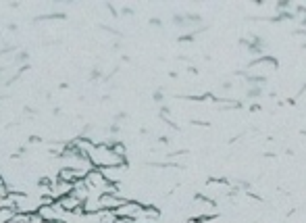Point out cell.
I'll list each match as a JSON object with an SVG mask.
<instances>
[{"label": "cell", "instance_id": "6da1fadb", "mask_svg": "<svg viewBox=\"0 0 306 223\" xmlns=\"http://www.w3.org/2000/svg\"><path fill=\"white\" fill-rule=\"evenodd\" d=\"M275 69H277V63H275L273 59H256L250 67H248V71H256L254 75H260V77L273 73Z\"/></svg>", "mask_w": 306, "mask_h": 223}]
</instances>
